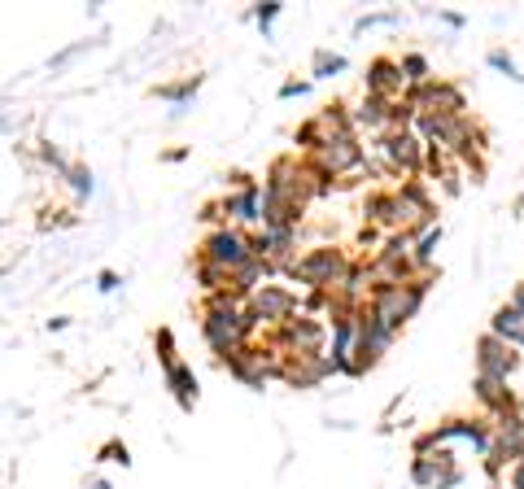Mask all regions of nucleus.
Listing matches in <instances>:
<instances>
[{
	"mask_svg": "<svg viewBox=\"0 0 524 489\" xmlns=\"http://www.w3.org/2000/svg\"><path fill=\"white\" fill-rule=\"evenodd\" d=\"M214 258L236 262V258H241V241H236V236H219V241H214Z\"/></svg>",
	"mask_w": 524,
	"mask_h": 489,
	"instance_id": "nucleus-1",
	"label": "nucleus"
}]
</instances>
